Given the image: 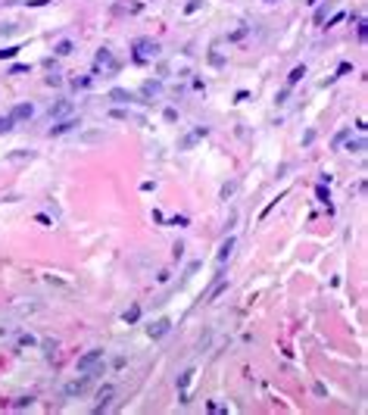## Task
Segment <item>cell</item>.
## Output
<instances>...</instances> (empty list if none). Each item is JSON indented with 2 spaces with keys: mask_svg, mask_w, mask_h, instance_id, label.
Returning <instances> with one entry per match:
<instances>
[{
  "mask_svg": "<svg viewBox=\"0 0 368 415\" xmlns=\"http://www.w3.org/2000/svg\"><path fill=\"white\" fill-rule=\"evenodd\" d=\"M106 368V356H103V350H97V346H94V350H84L81 356H78V362H75V371H78V375H100V371Z\"/></svg>",
  "mask_w": 368,
  "mask_h": 415,
  "instance_id": "6da1fadb",
  "label": "cell"
},
{
  "mask_svg": "<svg viewBox=\"0 0 368 415\" xmlns=\"http://www.w3.org/2000/svg\"><path fill=\"white\" fill-rule=\"evenodd\" d=\"M159 41H153V38H138L134 41V59L138 63H147V59H156L159 56Z\"/></svg>",
  "mask_w": 368,
  "mask_h": 415,
  "instance_id": "7a4b0ae2",
  "label": "cell"
},
{
  "mask_svg": "<svg viewBox=\"0 0 368 415\" xmlns=\"http://www.w3.org/2000/svg\"><path fill=\"white\" fill-rule=\"evenodd\" d=\"M113 396H116V387H113V384H106L103 391L97 393V400H100V403L94 406V412H97V415H100V412H106L109 406H113Z\"/></svg>",
  "mask_w": 368,
  "mask_h": 415,
  "instance_id": "3957f363",
  "label": "cell"
},
{
  "mask_svg": "<svg viewBox=\"0 0 368 415\" xmlns=\"http://www.w3.org/2000/svg\"><path fill=\"white\" fill-rule=\"evenodd\" d=\"M169 331H172V321L169 318H156L153 325H147V334L153 337V341H159V337H166Z\"/></svg>",
  "mask_w": 368,
  "mask_h": 415,
  "instance_id": "277c9868",
  "label": "cell"
},
{
  "mask_svg": "<svg viewBox=\"0 0 368 415\" xmlns=\"http://www.w3.org/2000/svg\"><path fill=\"white\" fill-rule=\"evenodd\" d=\"M97 66H103V69H109V72H119V59L113 56V50H97V59H94Z\"/></svg>",
  "mask_w": 368,
  "mask_h": 415,
  "instance_id": "5b68a950",
  "label": "cell"
},
{
  "mask_svg": "<svg viewBox=\"0 0 368 415\" xmlns=\"http://www.w3.org/2000/svg\"><path fill=\"white\" fill-rule=\"evenodd\" d=\"M88 384H91V375H81V378H75V381H69V384H66V396H78V393H84L88 391Z\"/></svg>",
  "mask_w": 368,
  "mask_h": 415,
  "instance_id": "8992f818",
  "label": "cell"
},
{
  "mask_svg": "<svg viewBox=\"0 0 368 415\" xmlns=\"http://www.w3.org/2000/svg\"><path fill=\"white\" fill-rule=\"evenodd\" d=\"M31 116H35V106H31V103H16V106L10 109V119H13V122H28Z\"/></svg>",
  "mask_w": 368,
  "mask_h": 415,
  "instance_id": "52a82bcc",
  "label": "cell"
},
{
  "mask_svg": "<svg viewBox=\"0 0 368 415\" xmlns=\"http://www.w3.org/2000/svg\"><path fill=\"white\" fill-rule=\"evenodd\" d=\"M78 128V119H63V122H56V125H50V138H59V134H69Z\"/></svg>",
  "mask_w": 368,
  "mask_h": 415,
  "instance_id": "ba28073f",
  "label": "cell"
},
{
  "mask_svg": "<svg viewBox=\"0 0 368 415\" xmlns=\"http://www.w3.org/2000/svg\"><path fill=\"white\" fill-rule=\"evenodd\" d=\"M234 237H225V241H221V247H219V256H216V262H219V269L225 266V262L231 259V253H234Z\"/></svg>",
  "mask_w": 368,
  "mask_h": 415,
  "instance_id": "9c48e42d",
  "label": "cell"
},
{
  "mask_svg": "<svg viewBox=\"0 0 368 415\" xmlns=\"http://www.w3.org/2000/svg\"><path fill=\"white\" fill-rule=\"evenodd\" d=\"M109 100H116V103H134V94L125 88H113L109 91Z\"/></svg>",
  "mask_w": 368,
  "mask_h": 415,
  "instance_id": "30bf717a",
  "label": "cell"
},
{
  "mask_svg": "<svg viewBox=\"0 0 368 415\" xmlns=\"http://www.w3.org/2000/svg\"><path fill=\"white\" fill-rule=\"evenodd\" d=\"M72 113V100H56L53 106H50V116L59 119V116H69Z\"/></svg>",
  "mask_w": 368,
  "mask_h": 415,
  "instance_id": "8fae6325",
  "label": "cell"
},
{
  "mask_svg": "<svg viewBox=\"0 0 368 415\" xmlns=\"http://www.w3.org/2000/svg\"><path fill=\"white\" fill-rule=\"evenodd\" d=\"M122 321H125V325H138V321H141V306H138V303H131V306L122 312Z\"/></svg>",
  "mask_w": 368,
  "mask_h": 415,
  "instance_id": "7c38bea8",
  "label": "cell"
},
{
  "mask_svg": "<svg viewBox=\"0 0 368 415\" xmlns=\"http://www.w3.org/2000/svg\"><path fill=\"white\" fill-rule=\"evenodd\" d=\"M162 94V84L159 81H144L141 84V97H159Z\"/></svg>",
  "mask_w": 368,
  "mask_h": 415,
  "instance_id": "4fadbf2b",
  "label": "cell"
},
{
  "mask_svg": "<svg viewBox=\"0 0 368 415\" xmlns=\"http://www.w3.org/2000/svg\"><path fill=\"white\" fill-rule=\"evenodd\" d=\"M47 69H50V75H47L44 81L50 84V88H59V84H63V75H59V69H56L53 63H47Z\"/></svg>",
  "mask_w": 368,
  "mask_h": 415,
  "instance_id": "5bb4252c",
  "label": "cell"
},
{
  "mask_svg": "<svg viewBox=\"0 0 368 415\" xmlns=\"http://www.w3.org/2000/svg\"><path fill=\"white\" fill-rule=\"evenodd\" d=\"M191 381H194V368H187L181 378H178V387H181V396H187V387H191Z\"/></svg>",
  "mask_w": 368,
  "mask_h": 415,
  "instance_id": "9a60e30c",
  "label": "cell"
},
{
  "mask_svg": "<svg viewBox=\"0 0 368 415\" xmlns=\"http://www.w3.org/2000/svg\"><path fill=\"white\" fill-rule=\"evenodd\" d=\"M72 50H75V44H72L69 38H63V41H59V44H56V53H59V56H69Z\"/></svg>",
  "mask_w": 368,
  "mask_h": 415,
  "instance_id": "2e32d148",
  "label": "cell"
},
{
  "mask_svg": "<svg viewBox=\"0 0 368 415\" xmlns=\"http://www.w3.org/2000/svg\"><path fill=\"white\" fill-rule=\"evenodd\" d=\"M41 346H44V356H47V359H53L59 343H56V341H41Z\"/></svg>",
  "mask_w": 368,
  "mask_h": 415,
  "instance_id": "e0dca14e",
  "label": "cell"
},
{
  "mask_svg": "<svg viewBox=\"0 0 368 415\" xmlns=\"http://www.w3.org/2000/svg\"><path fill=\"white\" fill-rule=\"evenodd\" d=\"M346 150H349V153H362V150H365V141H362V138H359V141H349Z\"/></svg>",
  "mask_w": 368,
  "mask_h": 415,
  "instance_id": "ac0fdd59",
  "label": "cell"
},
{
  "mask_svg": "<svg viewBox=\"0 0 368 415\" xmlns=\"http://www.w3.org/2000/svg\"><path fill=\"white\" fill-rule=\"evenodd\" d=\"M13 125H16V122H13V119H10V116H0V134H6V131H13Z\"/></svg>",
  "mask_w": 368,
  "mask_h": 415,
  "instance_id": "d6986e66",
  "label": "cell"
},
{
  "mask_svg": "<svg viewBox=\"0 0 368 415\" xmlns=\"http://www.w3.org/2000/svg\"><path fill=\"white\" fill-rule=\"evenodd\" d=\"M303 75H306V66H296V69L290 72V78H287V81H290V84H296L299 78H303Z\"/></svg>",
  "mask_w": 368,
  "mask_h": 415,
  "instance_id": "ffe728a7",
  "label": "cell"
},
{
  "mask_svg": "<svg viewBox=\"0 0 368 415\" xmlns=\"http://www.w3.org/2000/svg\"><path fill=\"white\" fill-rule=\"evenodd\" d=\"M234 191H237V181H228L225 188H221V200H228V197H231V194H234Z\"/></svg>",
  "mask_w": 368,
  "mask_h": 415,
  "instance_id": "44dd1931",
  "label": "cell"
},
{
  "mask_svg": "<svg viewBox=\"0 0 368 415\" xmlns=\"http://www.w3.org/2000/svg\"><path fill=\"white\" fill-rule=\"evenodd\" d=\"M349 134H353V131H349V128H343V131L337 134V138H334V147H340V144H343V141L349 138Z\"/></svg>",
  "mask_w": 368,
  "mask_h": 415,
  "instance_id": "7402d4cb",
  "label": "cell"
},
{
  "mask_svg": "<svg viewBox=\"0 0 368 415\" xmlns=\"http://www.w3.org/2000/svg\"><path fill=\"white\" fill-rule=\"evenodd\" d=\"M35 403V396H19V403H16V409H25V406Z\"/></svg>",
  "mask_w": 368,
  "mask_h": 415,
  "instance_id": "603a6c76",
  "label": "cell"
},
{
  "mask_svg": "<svg viewBox=\"0 0 368 415\" xmlns=\"http://www.w3.org/2000/svg\"><path fill=\"white\" fill-rule=\"evenodd\" d=\"M315 194H319V200H321V203H328V200H331V194H328V191H324V184H321V188H319V191H315Z\"/></svg>",
  "mask_w": 368,
  "mask_h": 415,
  "instance_id": "cb8c5ba5",
  "label": "cell"
},
{
  "mask_svg": "<svg viewBox=\"0 0 368 415\" xmlns=\"http://www.w3.org/2000/svg\"><path fill=\"white\" fill-rule=\"evenodd\" d=\"M10 56H16V47H6V50H0V59H10Z\"/></svg>",
  "mask_w": 368,
  "mask_h": 415,
  "instance_id": "d4e9b609",
  "label": "cell"
},
{
  "mask_svg": "<svg viewBox=\"0 0 368 415\" xmlns=\"http://www.w3.org/2000/svg\"><path fill=\"white\" fill-rule=\"evenodd\" d=\"M309 3H319V0H309Z\"/></svg>",
  "mask_w": 368,
  "mask_h": 415,
  "instance_id": "484cf974",
  "label": "cell"
}]
</instances>
